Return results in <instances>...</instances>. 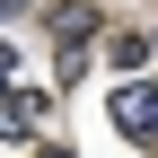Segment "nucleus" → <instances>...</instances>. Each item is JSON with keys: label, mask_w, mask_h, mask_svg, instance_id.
<instances>
[{"label": "nucleus", "mask_w": 158, "mask_h": 158, "mask_svg": "<svg viewBox=\"0 0 158 158\" xmlns=\"http://www.w3.org/2000/svg\"><path fill=\"white\" fill-rule=\"evenodd\" d=\"M106 106H114V123H123L141 149H158V79H123Z\"/></svg>", "instance_id": "f257e3e1"}, {"label": "nucleus", "mask_w": 158, "mask_h": 158, "mask_svg": "<svg viewBox=\"0 0 158 158\" xmlns=\"http://www.w3.org/2000/svg\"><path fill=\"white\" fill-rule=\"evenodd\" d=\"M53 35H62V44H88V9L62 0V9H53Z\"/></svg>", "instance_id": "f03ea898"}, {"label": "nucleus", "mask_w": 158, "mask_h": 158, "mask_svg": "<svg viewBox=\"0 0 158 158\" xmlns=\"http://www.w3.org/2000/svg\"><path fill=\"white\" fill-rule=\"evenodd\" d=\"M106 53H114V70H141V62H149V44H141V35H114Z\"/></svg>", "instance_id": "7ed1b4c3"}, {"label": "nucleus", "mask_w": 158, "mask_h": 158, "mask_svg": "<svg viewBox=\"0 0 158 158\" xmlns=\"http://www.w3.org/2000/svg\"><path fill=\"white\" fill-rule=\"evenodd\" d=\"M9 18H27V0H0V27H9Z\"/></svg>", "instance_id": "20e7f679"}, {"label": "nucleus", "mask_w": 158, "mask_h": 158, "mask_svg": "<svg viewBox=\"0 0 158 158\" xmlns=\"http://www.w3.org/2000/svg\"><path fill=\"white\" fill-rule=\"evenodd\" d=\"M149 79H158V70H149Z\"/></svg>", "instance_id": "39448f33"}]
</instances>
